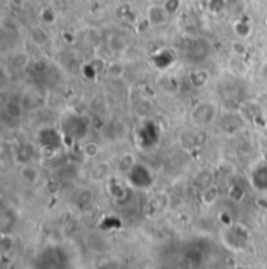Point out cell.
<instances>
[{
    "mask_svg": "<svg viewBox=\"0 0 267 269\" xmlns=\"http://www.w3.org/2000/svg\"><path fill=\"white\" fill-rule=\"evenodd\" d=\"M60 130L64 136V143H78L89 132V121L81 114L66 113L61 116Z\"/></svg>",
    "mask_w": 267,
    "mask_h": 269,
    "instance_id": "cell-1",
    "label": "cell"
},
{
    "mask_svg": "<svg viewBox=\"0 0 267 269\" xmlns=\"http://www.w3.org/2000/svg\"><path fill=\"white\" fill-rule=\"evenodd\" d=\"M217 114V103H214L213 100H200L191 110V122L199 128H206L216 122Z\"/></svg>",
    "mask_w": 267,
    "mask_h": 269,
    "instance_id": "cell-2",
    "label": "cell"
},
{
    "mask_svg": "<svg viewBox=\"0 0 267 269\" xmlns=\"http://www.w3.org/2000/svg\"><path fill=\"white\" fill-rule=\"evenodd\" d=\"M220 238H222V243L230 251H242L250 243V232L242 224H235L233 222V224L227 226L222 230Z\"/></svg>",
    "mask_w": 267,
    "mask_h": 269,
    "instance_id": "cell-3",
    "label": "cell"
},
{
    "mask_svg": "<svg viewBox=\"0 0 267 269\" xmlns=\"http://www.w3.org/2000/svg\"><path fill=\"white\" fill-rule=\"evenodd\" d=\"M36 144L42 150H58L64 144V136L55 127H41L36 132Z\"/></svg>",
    "mask_w": 267,
    "mask_h": 269,
    "instance_id": "cell-4",
    "label": "cell"
},
{
    "mask_svg": "<svg viewBox=\"0 0 267 269\" xmlns=\"http://www.w3.org/2000/svg\"><path fill=\"white\" fill-rule=\"evenodd\" d=\"M249 182L253 191L267 194V160L258 161L249 174Z\"/></svg>",
    "mask_w": 267,
    "mask_h": 269,
    "instance_id": "cell-5",
    "label": "cell"
},
{
    "mask_svg": "<svg viewBox=\"0 0 267 269\" xmlns=\"http://www.w3.org/2000/svg\"><path fill=\"white\" fill-rule=\"evenodd\" d=\"M127 180H129V185L134 186V188L145 190L152 185V174L145 166L136 163V166L127 174Z\"/></svg>",
    "mask_w": 267,
    "mask_h": 269,
    "instance_id": "cell-6",
    "label": "cell"
},
{
    "mask_svg": "<svg viewBox=\"0 0 267 269\" xmlns=\"http://www.w3.org/2000/svg\"><path fill=\"white\" fill-rule=\"evenodd\" d=\"M247 124V119L244 118V116L238 111H228L222 116V130L228 135H235L238 133L241 128Z\"/></svg>",
    "mask_w": 267,
    "mask_h": 269,
    "instance_id": "cell-7",
    "label": "cell"
},
{
    "mask_svg": "<svg viewBox=\"0 0 267 269\" xmlns=\"http://www.w3.org/2000/svg\"><path fill=\"white\" fill-rule=\"evenodd\" d=\"M3 113L11 121H20L25 114V105L24 100L19 97H9L3 103Z\"/></svg>",
    "mask_w": 267,
    "mask_h": 269,
    "instance_id": "cell-8",
    "label": "cell"
},
{
    "mask_svg": "<svg viewBox=\"0 0 267 269\" xmlns=\"http://www.w3.org/2000/svg\"><path fill=\"white\" fill-rule=\"evenodd\" d=\"M145 17H147L148 25H152V27H161V25L166 24L167 19H169L170 16L167 14V11H166L164 5H150V6L147 8Z\"/></svg>",
    "mask_w": 267,
    "mask_h": 269,
    "instance_id": "cell-9",
    "label": "cell"
},
{
    "mask_svg": "<svg viewBox=\"0 0 267 269\" xmlns=\"http://www.w3.org/2000/svg\"><path fill=\"white\" fill-rule=\"evenodd\" d=\"M28 38L36 47H45L50 42V34L44 25H33L28 31Z\"/></svg>",
    "mask_w": 267,
    "mask_h": 269,
    "instance_id": "cell-10",
    "label": "cell"
},
{
    "mask_svg": "<svg viewBox=\"0 0 267 269\" xmlns=\"http://www.w3.org/2000/svg\"><path fill=\"white\" fill-rule=\"evenodd\" d=\"M19 177H20V180L24 182L25 185L33 186V185H36V183L39 182L41 172H39V169L34 166V165H31V163H27V165H22V166H20V169H19Z\"/></svg>",
    "mask_w": 267,
    "mask_h": 269,
    "instance_id": "cell-11",
    "label": "cell"
},
{
    "mask_svg": "<svg viewBox=\"0 0 267 269\" xmlns=\"http://www.w3.org/2000/svg\"><path fill=\"white\" fill-rule=\"evenodd\" d=\"M108 49L116 53V55H121V53H125L129 50V41L121 33H113L110 34L108 38Z\"/></svg>",
    "mask_w": 267,
    "mask_h": 269,
    "instance_id": "cell-12",
    "label": "cell"
},
{
    "mask_svg": "<svg viewBox=\"0 0 267 269\" xmlns=\"http://www.w3.org/2000/svg\"><path fill=\"white\" fill-rule=\"evenodd\" d=\"M233 31L239 39H247L252 36L253 33V27L252 22L247 17H238L233 24Z\"/></svg>",
    "mask_w": 267,
    "mask_h": 269,
    "instance_id": "cell-13",
    "label": "cell"
},
{
    "mask_svg": "<svg viewBox=\"0 0 267 269\" xmlns=\"http://www.w3.org/2000/svg\"><path fill=\"white\" fill-rule=\"evenodd\" d=\"M152 61L158 69H161V71H166V69H169L173 64L175 58H173L172 52H169V50H159V52L152 55Z\"/></svg>",
    "mask_w": 267,
    "mask_h": 269,
    "instance_id": "cell-14",
    "label": "cell"
},
{
    "mask_svg": "<svg viewBox=\"0 0 267 269\" xmlns=\"http://www.w3.org/2000/svg\"><path fill=\"white\" fill-rule=\"evenodd\" d=\"M208 81H210V72L206 69H194L189 74V83L197 89L208 85Z\"/></svg>",
    "mask_w": 267,
    "mask_h": 269,
    "instance_id": "cell-15",
    "label": "cell"
},
{
    "mask_svg": "<svg viewBox=\"0 0 267 269\" xmlns=\"http://www.w3.org/2000/svg\"><path fill=\"white\" fill-rule=\"evenodd\" d=\"M89 177L92 182H102V180H105L110 177V165L105 161H100L97 163V165L91 169L89 172Z\"/></svg>",
    "mask_w": 267,
    "mask_h": 269,
    "instance_id": "cell-16",
    "label": "cell"
},
{
    "mask_svg": "<svg viewBox=\"0 0 267 269\" xmlns=\"http://www.w3.org/2000/svg\"><path fill=\"white\" fill-rule=\"evenodd\" d=\"M39 20L42 25H55L58 20V14L53 6H42L39 9Z\"/></svg>",
    "mask_w": 267,
    "mask_h": 269,
    "instance_id": "cell-17",
    "label": "cell"
},
{
    "mask_svg": "<svg viewBox=\"0 0 267 269\" xmlns=\"http://www.w3.org/2000/svg\"><path fill=\"white\" fill-rule=\"evenodd\" d=\"M108 191L110 194L116 199V201H122V199H125L127 196V188L125 185L118 180V179H111L110 183H108Z\"/></svg>",
    "mask_w": 267,
    "mask_h": 269,
    "instance_id": "cell-18",
    "label": "cell"
},
{
    "mask_svg": "<svg viewBox=\"0 0 267 269\" xmlns=\"http://www.w3.org/2000/svg\"><path fill=\"white\" fill-rule=\"evenodd\" d=\"M219 197V190L216 185H211L208 186V188L202 190V194H200V201L203 205H213Z\"/></svg>",
    "mask_w": 267,
    "mask_h": 269,
    "instance_id": "cell-19",
    "label": "cell"
},
{
    "mask_svg": "<svg viewBox=\"0 0 267 269\" xmlns=\"http://www.w3.org/2000/svg\"><path fill=\"white\" fill-rule=\"evenodd\" d=\"M81 152H83L85 158H88V160H96V158L100 155L102 147H100V144L96 143V141H88V143L83 146V149H81Z\"/></svg>",
    "mask_w": 267,
    "mask_h": 269,
    "instance_id": "cell-20",
    "label": "cell"
},
{
    "mask_svg": "<svg viewBox=\"0 0 267 269\" xmlns=\"http://www.w3.org/2000/svg\"><path fill=\"white\" fill-rule=\"evenodd\" d=\"M134 166H136V160H134V157H133L132 154L122 155L121 160H119V163H118V169H119L122 174H125V175L129 174Z\"/></svg>",
    "mask_w": 267,
    "mask_h": 269,
    "instance_id": "cell-21",
    "label": "cell"
},
{
    "mask_svg": "<svg viewBox=\"0 0 267 269\" xmlns=\"http://www.w3.org/2000/svg\"><path fill=\"white\" fill-rule=\"evenodd\" d=\"M81 75H83V78L88 81H94V80H97L100 72H99V69L94 66V63L89 61V63H85L83 66H81Z\"/></svg>",
    "mask_w": 267,
    "mask_h": 269,
    "instance_id": "cell-22",
    "label": "cell"
},
{
    "mask_svg": "<svg viewBox=\"0 0 267 269\" xmlns=\"http://www.w3.org/2000/svg\"><path fill=\"white\" fill-rule=\"evenodd\" d=\"M195 185L199 186V188H202V190L208 188V186L213 185V175L208 171L199 172V174H197V177H195Z\"/></svg>",
    "mask_w": 267,
    "mask_h": 269,
    "instance_id": "cell-23",
    "label": "cell"
},
{
    "mask_svg": "<svg viewBox=\"0 0 267 269\" xmlns=\"http://www.w3.org/2000/svg\"><path fill=\"white\" fill-rule=\"evenodd\" d=\"M14 248V238L8 235V233H3L2 240H0V251H2V255H8Z\"/></svg>",
    "mask_w": 267,
    "mask_h": 269,
    "instance_id": "cell-24",
    "label": "cell"
},
{
    "mask_svg": "<svg viewBox=\"0 0 267 269\" xmlns=\"http://www.w3.org/2000/svg\"><path fill=\"white\" fill-rule=\"evenodd\" d=\"M28 64V55L24 52H16L11 56V66H14L16 69H22Z\"/></svg>",
    "mask_w": 267,
    "mask_h": 269,
    "instance_id": "cell-25",
    "label": "cell"
},
{
    "mask_svg": "<svg viewBox=\"0 0 267 269\" xmlns=\"http://www.w3.org/2000/svg\"><path fill=\"white\" fill-rule=\"evenodd\" d=\"M105 72L113 78H121L125 74V67L121 63H108Z\"/></svg>",
    "mask_w": 267,
    "mask_h": 269,
    "instance_id": "cell-26",
    "label": "cell"
},
{
    "mask_svg": "<svg viewBox=\"0 0 267 269\" xmlns=\"http://www.w3.org/2000/svg\"><path fill=\"white\" fill-rule=\"evenodd\" d=\"M228 197L233 199L235 202H241L244 197H246V191H244L239 185H231L228 190Z\"/></svg>",
    "mask_w": 267,
    "mask_h": 269,
    "instance_id": "cell-27",
    "label": "cell"
},
{
    "mask_svg": "<svg viewBox=\"0 0 267 269\" xmlns=\"http://www.w3.org/2000/svg\"><path fill=\"white\" fill-rule=\"evenodd\" d=\"M164 8L167 11V14L169 16H173V14H177L180 8H181V0H164Z\"/></svg>",
    "mask_w": 267,
    "mask_h": 269,
    "instance_id": "cell-28",
    "label": "cell"
},
{
    "mask_svg": "<svg viewBox=\"0 0 267 269\" xmlns=\"http://www.w3.org/2000/svg\"><path fill=\"white\" fill-rule=\"evenodd\" d=\"M231 49H233V53L238 55V56H242V55H246V53H247L246 44L241 42V41H236V42L231 44Z\"/></svg>",
    "mask_w": 267,
    "mask_h": 269,
    "instance_id": "cell-29",
    "label": "cell"
},
{
    "mask_svg": "<svg viewBox=\"0 0 267 269\" xmlns=\"http://www.w3.org/2000/svg\"><path fill=\"white\" fill-rule=\"evenodd\" d=\"M257 207L260 210H263V212H267V199H257Z\"/></svg>",
    "mask_w": 267,
    "mask_h": 269,
    "instance_id": "cell-30",
    "label": "cell"
},
{
    "mask_svg": "<svg viewBox=\"0 0 267 269\" xmlns=\"http://www.w3.org/2000/svg\"><path fill=\"white\" fill-rule=\"evenodd\" d=\"M16 3H19V5H24V3H27V2H30V0H14Z\"/></svg>",
    "mask_w": 267,
    "mask_h": 269,
    "instance_id": "cell-31",
    "label": "cell"
},
{
    "mask_svg": "<svg viewBox=\"0 0 267 269\" xmlns=\"http://www.w3.org/2000/svg\"><path fill=\"white\" fill-rule=\"evenodd\" d=\"M264 222H266V226H267V212H264Z\"/></svg>",
    "mask_w": 267,
    "mask_h": 269,
    "instance_id": "cell-32",
    "label": "cell"
},
{
    "mask_svg": "<svg viewBox=\"0 0 267 269\" xmlns=\"http://www.w3.org/2000/svg\"><path fill=\"white\" fill-rule=\"evenodd\" d=\"M132 269H137V268H132Z\"/></svg>",
    "mask_w": 267,
    "mask_h": 269,
    "instance_id": "cell-33",
    "label": "cell"
},
{
    "mask_svg": "<svg viewBox=\"0 0 267 269\" xmlns=\"http://www.w3.org/2000/svg\"><path fill=\"white\" fill-rule=\"evenodd\" d=\"M264 269H267V265H266V268H264Z\"/></svg>",
    "mask_w": 267,
    "mask_h": 269,
    "instance_id": "cell-34",
    "label": "cell"
}]
</instances>
